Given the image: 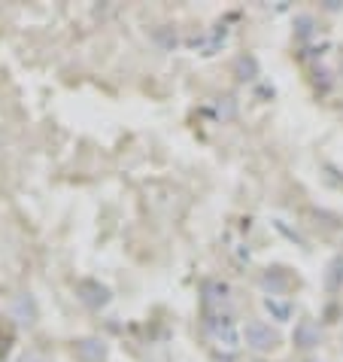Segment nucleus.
Listing matches in <instances>:
<instances>
[{
    "label": "nucleus",
    "instance_id": "nucleus-1",
    "mask_svg": "<svg viewBox=\"0 0 343 362\" xmlns=\"http://www.w3.org/2000/svg\"><path fill=\"white\" fill-rule=\"evenodd\" d=\"M207 332H210V338H213L219 347H225V350H237L240 344H243V332L234 326V320L231 317L210 314L207 317Z\"/></svg>",
    "mask_w": 343,
    "mask_h": 362
},
{
    "label": "nucleus",
    "instance_id": "nucleus-2",
    "mask_svg": "<svg viewBox=\"0 0 343 362\" xmlns=\"http://www.w3.org/2000/svg\"><path fill=\"white\" fill-rule=\"evenodd\" d=\"M243 344L249 350H255V354H267V350H274L279 344V332L270 329L267 323H261V320H249L243 326Z\"/></svg>",
    "mask_w": 343,
    "mask_h": 362
},
{
    "label": "nucleus",
    "instance_id": "nucleus-3",
    "mask_svg": "<svg viewBox=\"0 0 343 362\" xmlns=\"http://www.w3.org/2000/svg\"><path fill=\"white\" fill-rule=\"evenodd\" d=\"M76 296H79L83 305L95 308V310L107 308L109 298H113V296H109V286H104L100 280H79V284H76Z\"/></svg>",
    "mask_w": 343,
    "mask_h": 362
},
{
    "label": "nucleus",
    "instance_id": "nucleus-4",
    "mask_svg": "<svg viewBox=\"0 0 343 362\" xmlns=\"http://www.w3.org/2000/svg\"><path fill=\"white\" fill-rule=\"evenodd\" d=\"M73 356L79 362H104L107 359V341H100V338H79L73 344Z\"/></svg>",
    "mask_w": 343,
    "mask_h": 362
},
{
    "label": "nucleus",
    "instance_id": "nucleus-5",
    "mask_svg": "<svg viewBox=\"0 0 343 362\" xmlns=\"http://www.w3.org/2000/svg\"><path fill=\"white\" fill-rule=\"evenodd\" d=\"M291 341H295L298 350H313V347L322 344V332L313 320H301V323L295 326V332H291Z\"/></svg>",
    "mask_w": 343,
    "mask_h": 362
},
{
    "label": "nucleus",
    "instance_id": "nucleus-6",
    "mask_svg": "<svg viewBox=\"0 0 343 362\" xmlns=\"http://www.w3.org/2000/svg\"><path fill=\"white\" fill-rule=\"evenodd\" d=\"M261 286L267 289V296H286L289 293V286H291V277L286 274L282 268H267L265 274H261Z\"/></svg>",
    "mask_w": 343,
    "mask_h": 362
},
{
    "label": "nucleus",
    "instance_id": "nucleus-7",
    "mask_svg": "<svg viewBox=\"0 0 343 362\" xmlns=\"http://www.w3.org/2000/svg\"><path fill=\"white\" fill-rule=\"evenodd\" d=\"M228 293H231V286L225 284V280H207L204 284V305L216 308V305H222V301H228Z\"/></svg>",
    "mask_w": 343,
    "mask_h": 362
},
{
    "label": "nucleus",
    "instance_id": "nucleus-8",
    "mask_svg": "<svg viewBox=\"0 0 343 362\" xmlns=\"http://www.w3.org/2000/svg\"><path fill=\"white\" fill-rule=\"evenodd\" d=\"M261 305H265V310L277 320V323H289V320H291V305H289V301L274 298V296H265V301H261Z\"/></svg>",
    "mask_w": 343,
    "mask_h": 362
},
{
    "label": "nucleus",
    "instance_id": "nucleus-9",
    "mask_svg": "<svg viewBox=\"0 0 343 362\" xmlns=\"http://www.w3.org/2000/svg\"><path fill=\"white\" fill-rule=\"evenodd\" d=\"M234 70H237L240 79H255V76H258V62H255L252 55H243V58H237Z\"/></svg>",
    "mask_w": 343,
    "mask_h": 362
},
{
    "label": "nucleus",
    "instance_id": "nucleus-10",
    "mask_svg": "<svg viewBox=\"0 0 343 362\" xmlns=\"http://www.w3.org/2000/svg\"><path fill=\"white\" fill-rule=\"evenodd\" d=\"M25 301H28V296H18L16 305H25ZM34 320H37V308H34V305L18 314V323H22V326H34Z\"/></svg>",
    "mask_w": 343,
    "mask_h": 362
},
{
    "label": "nucleus",
    "instance_id": "nucleus-11",
    "mask_svg": "<svg viewBox=\"0 0 343 362\" xmlns=\"http://www.w3.org/2000/svg\"><path fill=\"white\" fill-rule=\"evenodd\" d=\"M340 268H343V259H335V262H331V268H328V271H331V274H328V289H335V286H337V277L343 274Z\"/></svg>",
    "mask_w": 343,
    "mask_h": 362
},
{
    "label": "nucleus",
    "instance_id": "nucleus-12",
    "mask_svg": "<svg viewBox=\"0 0 343 362\" xmlns=\"http://www.w3.org/2000/svg\"><path fill=\"white\" fill-rule=\"evenodd\" d=\"M18 362H49V356L40 354V350H25V354L18 356Z\"/></svg>",
    "mask_w": 343,
    "mask_h": 362
},
{
    "label": "nucleus",
    "instance_id": "nucleus-13",
    "mask_svg": "<svg viewBox=\"0 0 343 362\" xmlns=\"http://www.w3.org/2000/svg\"><path fill=\"white\" fill-rule=\"evenodd\" d=\"M252 362H265V359H252Z\"/></svg>",
    "mask_w": 343,
    "mask_h": 362
}]
</instances>
